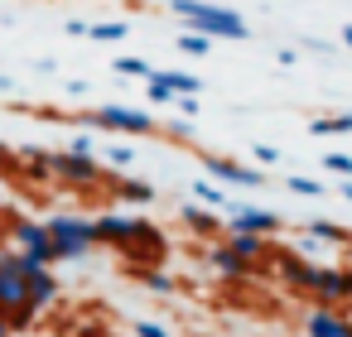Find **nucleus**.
<instances>
[{"label":"nucleus","instance_id":"obj_1","mask_svg":"<svg viewBox=\"0 0 352 337\" xmlns=\"http://www.w3.org/2000/svg\"><path fill=\"white\" fill-rule=\"evenodd\" d=\"M68 121H73V126H87V130H107V135H131V140L160 130V116L135 111V106H121V102H107V106L78 111V116H68Z\"/></svg>","mask_w":352,"mask_h":337},{"label":"nucleus","instance_id":"obj_2","mask_svg":"<svg viewBox=\"0 0 352 337\" xmlns=\"http://www.w3.org/2000/svg\"><path fill=\"white\" fill-rule=\"evenodd\" d=\"M49 231H54L58 265H68V260H82V255H92V246H97V222H92V217L58 212V217H49Z\"/></svg>","mask_w":352,"mask_h":337},{"label":"nucleus","instance_id":"obj_3","mask_svg":"<svg viewBox=\"0 0 352 337\" xmlns=\"http://www.w3.org/2000/svg\"><path fill=\"white\" fill-rule=\"evenodd\" d=\"M188 30H203V34H212V39H251V30H246V20L241 15H232V10H222V5H208V0H198V5H188L184 15H179Z\"/></svg>","mask_w":352,"mask_h":337},{"label":"nucleus","instance_id":"obj_4","mask_svg":"<svg viewBox=\"0 0 352 337\" xmlns=\"http://www.w3.org/2000/svg\"><path fill=\"white\" fill-rule=\"evenodd\" d=\"M54 178L68 183V188H97V183H107V169L82 150H58L54 154Z\"/></svg>","mask_w":352,"mask_h":337},{"label":"nucleus","instance_id":"obj_5","mask_svg":"<svg viewBox=\"0 0 352 337\" xmlns=\"http://www.w3.org/2000/svg\"><path fill=\"white\" fill-rule=\"evenodd\" d=\"M10 241H15L20 251L39 255L44 265H58V251H54V231H49V222H34V217H15V222H10Z\"/></svg>","mask_w":352,"mask_h":337},{"label":"nucleus","instance_id":"obj_6","mask_svg":"<svg viewBox=\"0 0 352 337\" xmlns=\"http://www.w3.org/2000/svg\"><path fill=\"white\" fill-rule=\"evenodd\" d=\"M309 294L323 299V303H352V265H314V279H309Z\"/></svg>","mask_w":352,"mask_h":337},{"label":"nucleus","instance_id":"obj_7","mask_svg":"<svg viewBox=\"0 0 352 337\" xmlns=\"http://www.w3.org/2000/svg\"><path fill=\"white\" fill-rule=\"evenodd\" d=\"M304 337H352V318L342 303H323L314 299V308L304 313Z\"/></svg>","mask_w":352,"mask_h":337},{"label":"nucleus","instance_id":"obj_8","mask_svg":"<svg viewBox=\"0 0 352 337\" xmlns=\"http://www.w3.org/2000/svg\"><path fill=\"white\" fill-rule=\"evenodd\" d=\"M203 169L217 178V183H236V188H261L265 183V169H251L232 154H203Z\"/></svg>","mask_w":352,"mask_h":337},{"label":"nucleus","instance_id":"obj_9","mask_svg":"<svg viewBox=\"0 0 352 337\" xmlns=\"http://www.w3.org/2000/svg\"><path fill=\"white\" fill-rule=\"evenodd\" d=\"M222 212H227V226H251V231H280V226H285V222H280V212H270V207L227 202Z\"/></svg>","mask_w":352,"mask_h":337},{"label":"nucleus","instance_id":"obj_10","mask_svg":"<svg viewBox=\"0 0 352 337\" xmlns=\"http://www.w3.org/2000/svg\"><path fill=\"white\" fill-rule=\"evenodd\" d=\"M227 246H236L251 265H261L265 270V260H270V231H251V226H227Z\"/></svg>","mask_w":352,"mask_h":337},{"label":"nucleus","instance_id":"obj_11","mask_svg":"<svg viewBox=\"0 0 352 337\" xmlns=\"http://www.w3.org/2000/svg\"><path fill=\"white\" fill-rule=\"evenodd\" d=\"M208 265H212L222 279H246V275H256V270H261V265H251V260H246L236 246H227V241L208 251Z\"/></svg>","mask_w":352,"mask_h":337},{"label":"nucleus","instance_id":"obj_12","mask_svg":"<svg viewBox=\"0 0 352 337\" xmlns=\"http://www.w3.org/2000/svg\"><path fill=\"white\" fill-rule=\"evenodd\" d=\"M275 275L294 289V294H309V279H314V260L309 255H275Z\"/></svg>","mask_w":352,"mask_h":337},{"label":"nucleus","instance_id":"obj_13","mask_svg":"<svg viewBox=\"0 0 352 337\" xmlns=\"http://www.w3.org/2000/svg\"><path fill=\"white\" fill-rule=\"evenodd\" d=\"M179 222H184L188 231H198V236H212V231H217V217H212V207H208V202H198V198L179 207Z\"/></svg>","mask_w":352,"mask_h":337},{"label":"nucleus","instance_id":"obj_14","mask_svg":"<svg viewBox=\"0 0 352 337\" xmlns=\"http://www.w3.org/2000/svg\"><path fill=\"white\" fill-rule=\"evenodd\" d=\"M54 299H58V275H54V265H44V270L30 275V303L34 308H49Z\"/></svg>","mask_w":352,"mask_h":337},{"label":"nucleus","instance_id":"obj_15","mask_svg":"<svg viewBox=\"0 0 352 337\" xmlns=\"http://www.w3.org/2000/svg\"><path fill=\"white\" fill-rule=\"evenodd\" d=\"M111 198L116 202H135V207H150L160 193H155V183H140V178H121V183H111Z\"/></svg>","mask_w":352,"mask_h":337},{"label":"nucleus","instance_id":"obj_16","mask_svg":"<svg viewBox=\"0 0 352 337\" xmlns=\"http://www.w3.org/2000/svg\"><path fill=\"white\" fill-rule=\"evenodd\" d=\"M304 231H314L323 246H352V226H342V222H323V217H318V222H309Z\"/></svg>","mask_w":352,"mask_h":337},{"label":"nucleus","instance_id":"obj_17","mask_svg":"<svg viewBox=\"0 0 352 337\" xmlns=\"http://www.w3.org/2000/svg\"><path fill=\"white\" fill-rule=\"evenodd\" d=\"M188 193H193L198 202H208V207H217V212L227 207V193L217 188V178H212V174H208V178H193V183H188Z\"/></svg>","mask_w":352,"mask_h":337},{"label":"nucleus","instance_id":"obj_18","mask_svg":"<svg viewBox=\"0 0 352 337\" xmlns=\"http://www.w3.org/2000/svg\"><path fill=\"white\" fill-rule=\"evenodd\" d=\"M347 130H352V111H347V116H318V121H309V135H314V140L347 135Z\"/></svg>","mask_w":352,"mask_h":337},{"label":"nucleus","instance_id":"obj_19","mask_svg":"<svg viewBox=\"0 0 352 337\" xmlns=\"http://www.w3.org/2000/svg\"><path fill=\"white\" fill-rule=\"evenodd\" d=\"M174 44H179V54H188V58H203V54H212V34H203V30H184Z\"/></svg>","mask_w":352,"mask_h":337},{"label":"nucleus","instance_id":"obj_20","mask_svg":"<svg viewBox=\"0 0 352 337\" xmlns=\"http://www.w3.org/2000/svg\"><path fill=\"white\" fill-rule=\"evenodd\" d=\"M145 97H150V106H174V102H179V92H174L160 73H150V78H145Z\"/></svg>","mask_w":352,"mask_h":337},{"label":"nucleus","instance_id":"obj_21","mask_svg":"<svg viewBox=\"0 0 352 337\" xmlns=\"http://www.w3.org/2000/svg\"><path fill=\"white\" fill-rule=\"evenodd\" d=\"M135 279H140L150 294H174V289H179V279H174L169 270H135Z\"/></svg>","mask_w":352,"mask_h":337},{"label":"nucleus","instance_id":"obj_22","mask_svg":"<svg viewBox=\"0 0 352 337\" xmlns=\"http://www.w3.org/2000/svg\"><path fill=\"white\" fill-rule=\"evenodd\" d=\"M160 78H164L179 97H198V92H203V78H193V73H160Z\"/></svg>","mask_w":352,"mask_h":337},{"label":"nucleus","instance_id":"obj_23","mask_svg":"<svg viewBox=\"0 0 352 337\" xmlns=\"http://www.w3.org/2000/svg\"><path fill=\"white\" fill-rule=\"evenodd\" d=\"M131 34V25L126 20H111V25H92V39L97 44H116V39H126Z\"/></svg>","mask_w":352,"mask_h":337},{"label":"nucleus","instance_id":"obj_24","mask_svg":"<svg viewBox=\"0 0 352 337\" xmlns=\"http://www.w3.org/2000/svg\"><path fill=\"white\" fill-rule=\"evenodd\" d=\"M285 188H289V193H299V198H323V183H318V178H304V174H289V178H285Z\"/></svg>","mask_w":352,"mask_h":337},{"label":"nucleus","instance_id":"obj_25","mask_svg":"<svg viewBox=\"0 0 352 337\" xmlns=\"http://www.w3.org/2000/svg\"><path fill=\"white\" fill-rule=\"evenodd\" d=\"M116 73L121 78H150V63L145 58H116Z\"/></svg>","mask_w":352,"mask_h":337},{"label":"nucleus","instance_id":"obj_26","mask_svg":"<svg viewBox=\"0 0 352 337\" xmlns=\"http://www.w3.org/2000/svg\"><path fill=\"white\" fill-rule=\"evenodd\" d=\"M131 159H135L131 145H111V150H107V164H111V169H131Z\"/></svg>","mask_w":352,"mask_h":337},{"label":"nucleus","instance_id":"obj_27","mask_svg":"<svg viewBox=\"0 0 352 337\" xmlns=\"http://www.w3.org/2000/svg\"><path fill=\"white\" fill-rule=\"evenodd\" d=\"M251 159H256V164H261V169H270V164H280V159H285V154H280V150H275V145H251Z\"/></svg>","mask_w":352,"mask_h":337},{"label":"nucleus","instance_id":"obj_28","mask_svg":"<svg viewBox=\"0 0 352 337\" xmlns=\"http://www.w3.org/2000/svg\"><path fill=\"white\" fill-rule=\"evenodd\" d=\"M323 169H333L338 178H352V154H323Z\"/></svg>","mask_w":352,"mask_h":337},{"label":"nucleus","instance_id":"obj_29","mask_svg":"<svg viewBox=\"0 0 352 337\" xmlns=\"http://www.w3.org/2000/svg\"><path fill=\"white\" fill-rule=\"evenodd\" d=\"M160 130H164L169 140H179V145H184V140H193V126H188V121H164Z\"/></svg>","mask_w":352,"mask_h":337},{"label":"nucleus","instance_id":"obj_30","mask_svg":"<svg viewBox=\"0 0 352 337\" xmlns=\"http://www.w3.org/2000/svg\"><path fill=\"white\" fill-rule=\"evenodd\" d=\"M135 337H169V332H164L160 323H150V318H140V323H135Z\"/></svg>","mask_w":352,"mask_h":337},{"label":"nucleus","instance_id":"obj_31","mask_svg":"<svg viewBox=\"0 0 352 337\" xmlns=\"http://www.w3.org/2000/svg\"><path fill=\"white\" fill-rule=\"evenodd\" d=\"M68 150H82V154H92V135H87V126L73 135V145H68Z\"/></svg>","mask_w":352,"mask_h":337},{"label":"nucleus","instance_id":"obj_32","mask_svg":"<svg viewBox=\"0 0 352 337\" xmlns=\"http://www.w3.org/2000/svg\"><path fill=\"white\" fill-rule=\"evenodd\" d=\"M304 49H309V54H323V58L333 54V44H328V39H304Z\"/></svg>","mask_w":352,"mask_h":337},{"label":"nucleus","instance_id":"obj_33","mask_svg":"<svg viewBox=\"0 0 352 337\" xmlns=\"http://www.w3.org/2000/svg\"><path fill=\"white\" fill-rule=\"evenodd\" d=\"M174 106H179V111H184V116H198V97H179V102H174Z\"/></svg>","mask_w":352,"mask_h":337},{"label":"nucleus","instance_id":"obj_34","mask_svg":"<svg viewBox=\"0 0 352 337\" xmlns=\"http://www.w3.org/2000/svg\"><path fill=\"white\" fill-rule=\"evenodd\" d=\"M275 58H280V68H294V63H299V54H294V49H280Z\"/></svg>","mask_w":352,"mask_h":337},{"label":"nucleus","instance_id":"obj_35","mask_svg":"<svg viewBox=\"0 0 352 337\" xmlns=\"http://www.w3.org/2000/svg\"><path fill=\"white\" fill-rule=\"evenodd\" d=\"M63 87H68V97H82V92H87V82H82V78H68Z\"/></svg>","mask_w":352,"mask_h":337},{"label":"nucleus","instance_id":"obj_36","mask_svg":"<svg viewBox=\"0 0 352 337\" xmlns=\"http://www.w3.org/2000/svg\"><path fill=\"white\" fill-rule=\"evenodd\" d=\"M10 164H15V154H10V145H6V140H0V169H10Z\"/></svg>","mask_w":352,"mask_h":337},{"label":"nucleus","instance_id":"obj_37","mask_svg":"<svg viewBox=\"0 0 352 337\" xmlns=\"http://www.w3.org/2000/svg\"><path fill=\"white\" fill-rule=\"evenodd\" d=\"M188 5H198V0H169V10H174V15H184Z\"/></svg>","mask_w":352,"mask_h":337},{"label":"nucleus","instance_id":"obj_38","mask_svg":"<svg viewBox=\"0 0 352 337\" xmlns=\"http://www.w3.org/2000/svg\"><path fill=\"white\" fill-rule=\"evenodd\" d=\"M15 332V323H10V313H0V337H10Z\"/></svg>","mask_w":352,"mask_h":337},{"label":"nucleus","instance_id":"obj_39","mask_svg":"<svg viewBox=\"0 0 352 337\" xmlns=\"http://www.w3.org/2000/svg\"><path fill=\"white\" fill-rule=\"evenodd\" d=\"M10 92H15V82H10L6 73H0V97H10Z\"/></svg>","mask_w":352,"mask_h":337},{"label":"nucleus","instance_id":"obj_40","mask_svg":"<svg viewBox=\"0 0 352 337\" xmlns=\"http://www.w3.org/2000/svg\"><path fill=\"white\" fill-rule=\"evenodd\" d=\"M342 49H352V25H342Z\"/></svg>","mask_w":352,"mask_h":337},{"label":"nucleus","instance_id":"obj_41","mask_svg":"<svg viewBox=\"0 0 352 337\" xmlns=\"http://www.w3.org/2000/svg\"><path fill=\"white\" fill-rule=\"evenodd\" d=\"M338 193H342V198L352 202V178H342V188H338Z\"/></svg>","mask_w":352,"mask_h":337},{"label":"nucleus","instance_id":"obj_42","mask_svg":"<svg viewBox=\"0 0 352 337\" xmlns=\"http://www.w3.org/2000/svg\"><path fill=\"white\" fill-rule=\"evenodd\" d=\"M0 25H6V15H0Z\"/></svg>","mask_w":352,"mask_h":337}]
</instances>
